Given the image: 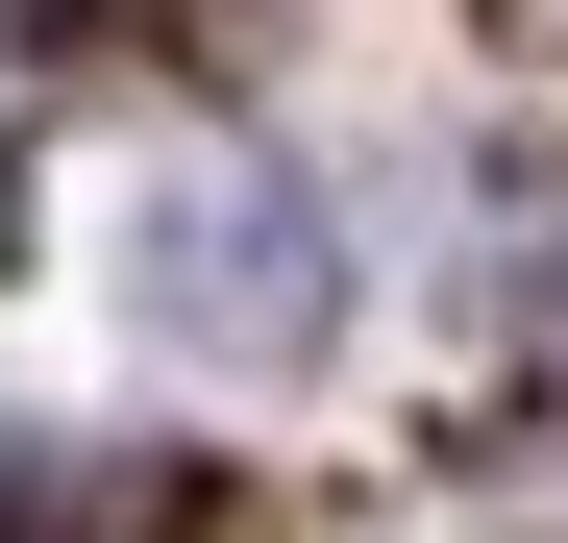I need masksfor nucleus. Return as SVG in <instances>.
<instances>
[{
    "mask_svg": "<svg viewBox=\"0 0 568 543\" xmlns=\"http://www.w3.org/2000/svg\"><path fill=\"white\" fill-rule=\"evenodd\" d=\"M149 297H173V346H223V371H297L322 346V198L297 173H173V223H149Z\"/></svg>",
    "mask_w": 568,
    "mask_h": 543,
    "instance_id": "f257e3e1",
    "label": "nucleus"
}]
</instances>
